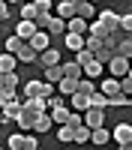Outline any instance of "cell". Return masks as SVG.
<instances>
[{
  "instance_id": "9c48e42d",
  "label": "cell",
  "mask_w": 132,
  "mask_h": 150,
  "mask_svg": "<svg viewBox=\"0 0 132 150\" xmlns=\"http://www.w3.org/2000/svg\"><path fill=\"white\" fill-rule=\"evenodd\" d=\"M75 90H78V81H75V78H66V75H63V78L57 81V93H60V96H72Z\"/></svg>"
},
{
  "instance_id": "7dc6e473",
  "label": "cell",
  "mask_w": 132,
  "mask_h": 150,
  "mask_svg": "<svg viewBox=\"0 0 132 150\" xmlns=\"http://www.w3.org/2000/svg\"><path fill=\"white\" fill-rule=\"evenodd\" d=\"M3 87H6V75L0 72V90H3Z\"/></svg>"
},
{
  "instance_id": "e0dca14e",
  "label": "cell",
  "mask_w": 132,
  "mask_h": 150,
  "mask_svg": "<svg viewBox=\"0 0 132 150\" xmlns=\"http://www.w3.org/2000/svg\"><path fill=\"white\" fill-rule=\"evenodd\" d=\"M87 33H90V36H99V39H105V36H108V27H105V24H102L99 18H90V24H87Z\"/></svg>"
},
{
  "instance_id": "4dcf8cb0",
  "label": "cell",
  "mask_w": 132,
  "mask_h": 150,
  "mask_svg": "<svg viewBox=\"0 0 132 150\" xmlns=\"http://www.w3.org/2000/svg\"><path fill=\"white\" fill-rule=\"evenodd\" d=\"M108 102H111V108H123V105H129V96L123 90H117L114 96H108Z\"/></svg>"
},
{
  "instance_id": "5bb4252c",
  "label": "cell",
  "mask_w": 132,
  "mask_h": 150,
  "mask_svg": "<svg viewBox=\"0 0 132 150\" xmlns=\"http://www.w3.org/2000/svg\"><path fill=\"white\" fill-rule=\"evenodd\" d=\"M60 66H63V75H66V78H81V75H84V66L78 63V60H69V63H60Z\"/></svg>"
},
{
  "instance_id": "11a10c76",
  "label": "cell",
  "mask_w": 132,
  "mask_h": 150,
  "mask_svg": "<svg viewBox=\"0 0 132 150\" xmlns=\"http://www.w3.org/2000/svg\"><path fill=\"white\" fill-rule=\"evenodd\" d=\"M90 3H96V0H90Z\"/></svg>"
},
{
  "instance_id": "f6af8a7d",
  "label": "cell",
  "mask_w": 132,
  "mask_h": 150,
  "mask_svg": "<svg viewBox=\"0 0 132 150\" xmlns=\"http://www.w3.org/2000/svg\"><path fill=\"white\" fill-rule=\"evenodd\" d=\"M33 3H36L39 12H51V0H33Z\"/></svg>"
},
{
  "instance_id": "ac0fdd59",
  "label": "cell",
  "mask_w": 132,
  "mask_h": 150,
  "mask_svg": "<svg viewBox=\"0 0 132 150\" xmlns=\"http://www.w3.org/2000/svg\"><path fill=\"white\" fill-rule=\"evenodd\" d=\"M12 69H18V57L15 54H0V72H12Z\"/></svg>"
},
{
  "instance_id": "836d02e7",
  "label": "cell",
  "mask_w": 132,
  "mask_h": 150,
  "mask_svg": "<svg viewBox=\"0 0 132 150\" xmlns=\"http://www.w3.org/2000/svg\"><path fill=\"white\" fill-rule=\"evenodd\" d=\"M75 60H78V63H81V66H87V63H90V60H93V51H90V48H87V45H84V48H81V51H75Z\"/></svg>"
},
{
  "instance_id": "83f0119b",
  "label": "cell",
  "mask_w": 132,
  "mask_h": 150,
  "mask_svg": "<svg viewBox=\"0 0 132 150\" xmlns=\"http://www.w3.org/2000/svg\"><path fill=\"white\" fill-rule=\"evenodd\" d=\"M99 90H102L105 96H114V93L120 90V78H114V75H111L108 81H102V87H99Z\"/></svg>"
},
{
  "instance_id": "c3c4849f",
  "label": "cell",
  "mask_w": 132,
  "mask_h": 150,
  "mask_svg": "<svg viewBox=\"0 0 132 150\" xmlns=\"http://www.w3.org/2000/svg\"><path fill=\"white\" fill-rule=\"evenodd\" d=\"M0 123H6V117H3V108H0Z\"/></svg>"
},
{
  "instance_id": "60d3db41",
  "label": "cell",
  "mask_w": 132,
  "mask_h": 150,
  "mask_svg": "<svg viewBox=\"0 0 132 150\" xmlns=\"http://www.w3.org/2000/svg\"><path fill=\"white\" fill-rule=\"evenodd\" d=\"M0 96H3L6 102H9V99H18V87H3V90H0Z\"/></svg>"
},
{
  "instance_id": "7bdbcfd3",
  "label": "cell",
  "mask_w": 132,
  "mask_h": 150,
  "mask_svg": "<svg viewBox=\"0 0 132 150\" xmlns=\"http://www.w3.org/2000/svg\"><path fill=\"white\" fill-rule=\"evenodd\" d=\"M120 30L132 33V12H129V15H120Z\"/></svg>"
},
{
  "instance_id": "8d00e7d4",
  "label": "cell",
  "mask_w": 132,
  "mask_h": 150,
  "mask_svg": "<svg viewBox=\"0 0 132 150\" xmlns=\"http://www.w3.org/2000/svg\"><path fill=\"white\" fill-rule=\"evenodd\" d=\"M39 147V138H36V135H27L24 132V144H21V150H36Z\"/></svg>"
},
{
  "instance_id": "603a6c76",
  "label": "cell",
  "mask_w": 132,
  "mask_h": 150,
  "mask_svg": "<svg viewBox=\"0 0 132 150\" xmlns=\"http://www.w3.org/2000/svg\"><path fill=\"white\" fill-rule=\"evenodd\" d=\"M114 54H117V51H114L111 45H102V48H96V51H93V57L99 60V63H105V66H108V60H111Z\"/></svg>"
},
{
  "instance_id": "52a82bcc",
  "label": "cell",
  "mask_w": 132,
  "mask_h": 150,
  "mask_svg": "<svg viewBox=\"0 0 132 150\" xmlns=\"http://www.w3.org/2000/svg\"><path fill=\"white\" fill-rule=\"evenodd\" d=\"M96 18H99V21L105 24V27H108V30H117V27H120V15H117V12H114V9H102V12H99V15H96Z\"/></svg>"
},
{
  "instance_id": "bcb514c9",
  "label": "cell",
  "mask_w": 132,
  "mask_h": 150,
  "mask_svg": "<svg viewBox=\"0 0 132 150\" xmlns=\"http://www.w3.org/2000/svg\"><path fill=\"white\" fill-rule=\"evenodd\" d=\"M6 18H9V3L0 0V21H6Z\"/></svg>"
},
{
  "instance_id": "3957f363",
  "label": "cell",
  "mask_w": 132,
  "mask_h": 150,
  "mask_svg": "<svg viewBox=\"0 0 132 150\" xmlns=\"http://www.w3.org/2000/svg\"><path fill=\"white\" fill-rule=\"evenodd\" d=\"M27 42H30V45L36 48V54H42L45 48H51V33H48V30H36V33L30 36Z\"/></svg>"
},
{
  "instance_id": "8fae6325",
  "label": "cell",
  "mask_w": 132,
  "mask_h": 150,
  "mask_svg": "<svg viewBox=\"0 0 132 150\" xmlns=\"http://www.w3.org/2000/svg\"><path fill=\"white\" fill-rule=\"evenodd\" d=\"M51 36H60V33H66V18H60V15H51L48 18V27H45Z\"/></svg>"
},
{
  "instance_id": "d590c367",
  "label": "cell",
  "mask_w": 132,
  "mask_h": 150,
  "mask_svg": "<svg viewBox=\"0 0 132 150\" xmlns=\"http://www.w3.org/2000/svg\"><path fill=\"white\" fill-rule=\"evenodd\" d=\"M66 123H69L72 129H75V126H81V123H84V114H78V111L72 108V111H69V117H66Z\"/></svg>"
},
{
  "instance_id": "4316f807",
  "label": "cell",
  "mask_w": 132,
  "mask_h": 150,
  "mask_svg": "<svg viewBox=\"0 0 132 150\" xmlns=\"http://www.w3.org/2000/svg\"><path fill=\"white\" fill-rule=\"evenodd\" d=\"M18 15H21L24 21H36V18H39V9H36V3H24Z\"/></svg>"
},
{
  "instance_id": "ba28073f",
  "label": "cell",
  "mask_w": 132,
  "mask_h": 150,
  "mask_svg": "<svg viewBox=\"0 0 132 150\" xmlns=\"http://www.w3.org/2000/svg\"><path fill=\"white\" fill-rule=\"evenodd\" d=\"M36 30H39V27H36V21H24V18H21V21L15 24V36H21V39H30Z\"/></svg>"
},
{
  "instance_id": "9a60e30c",
  "label": "cell",
  "mask_w": 132,
  "mask_h": 150,
  "mask_svg": "<svg viewBox=\"0 0 132 150\" xmlns=\"http://www.w3.org/2000/svg\"><path fill=\"white\" fill-rule=\"evenodd\" d=\"M75 9H78V6L72 3V0H60V3H57V15L69 21V18H75Z\"/></svg>"
},
{
  "instance_id": "816d5d0a",
  "label": "cell",
  "mask_w": 132,
  "mask_h": 150,
  "mask_svg": "<svg viewBox=\"0 0 132 150\" xmlns=\"http://www.w3.org/2000/svg\"><path fill=\"white\" fill-rule=\"evenodd\" d=\"M72 3H75V6H78V3H84V0H72Z\"/></svg>"
},
{
  "instance_id": "e575fe53",
  "label": "cell",
  "mask_w": 132,
  "mask_h": 150,
  "mask_svg": "<svg viewBox=\"0 0 132 150\" xmlns=\"http://www.w3.org/2000/svg\"><path fill=\"white\" fill-rule=\"evenodd\" d=\"M78 90H81V93H93V90H96V87H93V78L81 75V78H78Z\"/></svg>"
},
{
  "instance_id": "5b68a950",
  "label": "cell",
  "mask_w": 132,
  "mask_h": 150,
  "mask_svg": "<svg viewBox=\"0 0 132 150\" xmlns=\"http://www.w3.org/2000/svg\"><path fill=\"white\" fill-rule=\"evenodd\" d=\"M15 57H18V63H33V60H36V48H33V45H30L27 39H24V42L18 45Z\"/></svg>"
},
{
  "instance_id": "ab89813d",
  "label": "cell",
  "mask_w": 132,
  "mask_h": 150,
  "mask_svg": "<svg viewBox=\"0 0 132 150\" xmlns=\"http://www.w3.org/2000/svg\"><path fill=\"white\" fill-rule=\"evenodd\" d=\"M45 99H48V111H51V108H57V105H66V102H63V96H57V93L45 96Z\"/></svg>"
},
{
  "instance_id": "f1b7e54d",
  "label": "cell",
  "mask_w": 132,
  "mask_h": 150,
  "mask_svg": "<svg viewBox=\"0 0 132 150\" xmlns=\"http://www.w3.org/2000/svg\"><path fill=\"white\" fill-rule=\"evenodd\" d=\"M57 141H75V129L69 126V123H60V132H57Z\"/></svg>"
},
{
  "instance_id": "d6986e66",
  "label": "cell",
  "mask_w": 132,
  "mask_h": 150,
  "mask_svg": "<svg viewBox=\"0 0 132 150\" xmlns=\"http://www.w3.org/2000/svg\"><path fill=\"white\" fill-rule=\"evenodd\" d=\"M75 15H78V18H84V21H90V18H96V9H93V3H90V0H84V3H78Z\"/></svg>"
},
{
  "instance_id": "2e32d148",
  "label": "cell",
  "mask_w": 132,
  "mask_h": 150,
  "mask_svg": "<svg viewBox=\"0 0 132 150\" xmlns=\"http://www.w3.org/2000/svg\"><path fill=\"white\" fill-rule=\"evenodd\" d=\"M87 24H90V21H84V18L75 15V18L66 21V33H87Z\"/></svg>"
},
{
  "instance_id": "44dd1931",
  "label": "cell",
  "mask_w": 132,
  "mask_h": 150,
  "mask_svg": "<svg viewBox=\"0 0 132 150\" xmlns=\"http://www.w3.org/2000/svg\"><path fill=\"white\" fill-rule=\"evenodd\" d=\"M102 72H105V63H99V60H96V57L90 60L87 66H84V75H87V78H99Z\"/></svg>"
},
{
  "instance_id": "7402d4cb",
  "label": "cell",
  "mask_w": 132,
  "mask_h": 150,
  "mask_svg": "<svg viewBox=\"0 0 132 150\" xmlns=\"http://www.w3.org/2000/svg\"><path fill=\"white\" fill-rule=\"evenodd\" d=\"M60 78H63V66H60V63H54V66H45V78H42V81H51V84H57Z\"/></svg>"
},
{
  "instance_id": "f35d334b",
  "label": "cell",
  "mask_w": 132,
  "mask_h": 150,
  "mask_svg": "<svg viewBox=\"0 0 132 150\" xmlns=\"http://www.w3.org/2000/svg\"><path fill=\"white\" fill-rule=\"evenodd\" d=\"M84 45H87L90 51H96V48H102V45H105V39H99V36H87V39H84Z\"/></svg>"
},
{
  "instance_id": "4fadbf2b",
  "label": "cell",
  "mask_w": 132,
  "mask_h": 150,
  "mask_svg": "<svg viewBox=\"0 0 132 150\" xmlns=\"http://www.w3.org/2000/svg\"><path fill=\"white\" fill-rule=\"evenodd\" d=\"M108 141H111V132H108L105 126H96V129H90V144H108Z\"/></svg>"
},
{
  "instance_id": "681fc988",
  "label": "cell",
  "mask_w": 132,
  "mask_h": 150,
  "mask_svg": "<svg viewBox=\"0 0 132 150\" xmlns=\"http://www.w3.org/2000/svg\"><path fill=\"white\" fill-rule=\"evenodd\" d=\"M3 105H6V99H3V96H0V108H3Z\"/></svg>"
},
{
  "instance_id": "30bf717a",
  "label": "cell",
  "mask_w": 132,
  "mask_h": 150,
  "mask_svg": "<svg viewBox=\"0 0 132 150\" xmlns=\"http://www.w3.org/2000/svg\"><path fill=\"white\" fill-rule=\"evenodd\" d=\"M69 99H72V108H75V111H87V108H90V93H81V90H75Z\"/></svg>"
},
{
  "instance_id": "7a4b0ae2",
  "label": "cell",
  "mask_w": 132,
  "mask_h": 150,
  "mask_svg": "<svg viewBox=\"0 0 132 150\" xmlns=\"http://www.w3.org/2000/svg\"><path fill=\"white\" fill-rule=\"evenodd\" d=\"M108 72L114 75V78H123V75L129 72V57H120V54H114L111 60H108V66H105Z\"/></svg>"
},
{
  "instance_id": "f907efd6",
  "label": "cell",
  "mask_w": 132,
  "mask_h": 150,
  "mask_svg": "<svg viewBox=\"0 0 132 150\" xmlns=\"http://www.w3.org/2000/svg\"><path fill=\"white\" fill-rule=\"evenodd\" d=\"M6 3H9V6H12V3H21V0H6Z\"/></svg>"
},
{
  "instance_id": "ffe728a7",
  "label": "cell",
  "mask_w": 132,
  "mask_h": 150,
  "mask_svg": "<svg viewBox=\"0 0 132 150\" xmlns=\"http://www.w3.org/2000/svg\"><path fill=\"white\" fill-rule=\"evenodd\" d=\"M66 48L69 51H81L84 48V33H66Z\"/></svg>"
},
{
  "instance_id": "d6a6232c",
  "label": "cell",
  "mask_w": 132,
  "mask_h": 150,
  "mask_svg": "<svg viewBox=\"0 0 132 150\" xmlns=\"http://www.w3.org/2000/svg\"><path fill=\"white\" fill-rule=\"evenodd\" d=\"M66 117H69V108H66V105L51 108V120H54V123H66Z\"/></svg>"
},
{
  "instance_id": "277c9868",
  "label": "cell",
  "mask_w": 132,
  "mask_h": 150,
  "mask_svg": "<svg viewBox=\"0 0 132 150\" xmlns=\"http://www.w3.org/2000/svg\"><path fill=\"white\" fill-rule=\"evenodd\" d=\"M84 123H87V126L90 129H96V126H102V123H105V108H87V111H84Z\"/></svg>"
},
{
  "instance_id": "ee69618b",
  "label": "cell",
  "mask_w": 132,
  "mask_h": 150,
  "mask_svg": "<svg viewBox=\"0 0 132 150\" xmlns=\"http://www.w3.org/2000/svg\"><path fill=\"white\" fill-rule=\"evenodd\" d=\"M6 75V87H18V72L12 69V72H3Z\"/></svg>"
},
{
  "instance_id": "8992f818",
  "label": "cell",
  "mask_w": 132,
  "mask_h": 150,
  "mask_svg": "<svg viewBox=\"0 0 132 150\" xmlns=\"http://www.w3.org/2000/svg\"><path fill=\"white\" fill-rule=\"evenodd\" d=\"M51 123H54V120H51V111H42V114L33 120V132H36V135H45L48 129H51Z\"/></svg>"
},
{
  "instance_id": "f546056e",
  "label": "cell",
  "mask_w": 132,
  "mask_h": 150,
  "mask_svg": "<svg viewBox=\"0 0 132 150\" xmlns=\"http://www.w3.org/2000/svg\"><path fill=\"white\" fill-rule=\"evenodd\" d=\"M87 141H90V126L81 123V126H75V144H87Z\"/></svg>"
},
{
  "instance_id": "484cf974",
  "label": "cell",
  "mask_w": 132,
  "mask_h": 150,
  "mask_svg": "<svg viewBox=\"0 0 132 150\" xmlns=\"http://www.w3.org/2000/svg\"><path fill=\"white\" fill-rule=\"evenodd\" d=\"M90 105H93V108H111V102H108V96H105L102 90H93V93H90Z\"/></svg>"
},
{
  "instance_id": "db71d44e",
  "label": "cell",
  "mask_w": 132,
  "mask_h": 150,
  "mask_svg": "<svg viewBox=\"0 0 132 150\" xmlns=\"http://www.w3.org/2000/svg\"><path fill=\"white\" fill-rule=\"evenodd\" d=\"M129 105H132V96H129Z\"/></svg>"
},
{
  "instance_id": "cb8c5ba5",
  "label": "cell",
  "mask_w": 132,
  "mask_h": 150,
  "mask_svg": "<svg viewBox=\"0 0 132 150\" xmlns=\"http://www.w3.org/2000/svg\"><path fill=\"white\" fill-rule=\"evenodd\" d=\"M42 84L45 81H39V78L27 81V84H24V99H27V96H42Z\"/></svg>"
},
{
  "instance_id": "74e56055",
  "label": "cell",
  "mask_w": 132,
  "mask_h": 150,
  "mask_svg": "<svg viewBox=\"0 0 132 150\" xmlns=\"http://www.w3.org/2000/svg\"><path fill=\"white\" fill-rule=\"evenodd\" d=\"M12 150H21V144H24V132H15V135H9V141H6Z\"/></svg>"
},
{
  "instance_id": "f5cc1de1",
  "label": "cell",
  "mask_w": 132,
  "mask_h": 150,
  "mask_svg": "<svg viewBox=\"0 0 132 150\" xmlns=\"http://www.w3.org/2000/svg\"><path fill=\"white\" fill-rule=\"evenodd\" d=\"M126 75H129V78H132V66H129V72H126Z\"/></svg>"
},
{
  "instance_id": "7c38bea8",
  "label": "cell",
  "mask_w": 132,
  "mask_h": 150,
  "mask_svg": "<svg viewBox=\"0 0 132 150\" xmlns=\"http://www.w3.org/2000/svg\"><path fill=\"white\" fill-rule=\"evenodd\" d=\"M3 117H6V123L21 117V102H18V99H9V102L3 105Z\"/></svg>"
},
{
  "instance_id": "d4e9b609",
  "label": "cell",
  "mask_w": 132,
  "mask_h": 150,
  "mask_svg": "<svg viewBox=\"0 0 132 150\" xmlns=\"http://www.w3.org/2000/svg\"><path fill=\"white\" fill-rule=\"evenodd\" d=\"M54 63H60V51L51 45V48H45V51H42V66H54Z\"/></svg>"
},
{
  "instance_id": "b9f144b4",
  "label": "cell",
  "mask_w": 132,
  "mask_h": 150,
  "mask_svg": "<svg viewBox=\"0 0 132 150\" xmlns=\"http://www.w3.org/2000/svg\"><path fill=\"white\" fill-rule=\"evenodd\" d=\"M120 90H123L126 96H132V78H129V75H123V78H120Z\"/></svg>"
},
{
  "instance_id": "1f68e13d",
  "label": "cell",
  "mask_w": 132,
  "mask_h": 150,
  "mask_svg": "<svg viewBox=\"0 0 132 150\" xmlns=\"http://www.w3.org/2000/svg\"><path fill=\"white\" fill-rule=\"evenodd\" d=\"M117 54H120V57H129V60H132V36L120 39V45H117Z\"/></svg>"
},
{
  "instance_id": "6da1fadb",
  "label": "cell",
  "mask_w": 132,
  "mask_h": 150,
  "mask_svg": "<svg viewBox=\"0 0 132 150\" xmlns=\"http://www.w3.org/2000/svg\"><path fill=\"white\" fill-rule=\"evenodd\" d=\"M111 141H117V147L129 150L132 147V126H129V123H117L114 132H111Z\"/></svg>"
}]
</instances>
